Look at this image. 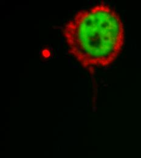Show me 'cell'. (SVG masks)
<instances>
[{"label":"cell","mask_w":141,"mask_h":158,"mask_svg":"<svg viewBox=\"0 0 141 158\" xmlns=\"http://www.w3.org/2000/svg\"><path fill=\"white\" fill-rule=\"evenodd\" d=\"M63 33L70 54L85 68L111 64L124 43L120 16L103 4L79 12L64 25Z\"/></svg>","instance_id":"obj_1"}]
</instances>
